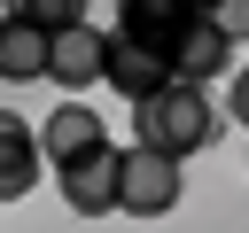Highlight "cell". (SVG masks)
Here are the masks:
<instances>
[{"mask_svg":"<svg viewBox=\"0 0 249 233\" xmlns=\"http://www.w3.org/2000/svg\"><path fill=\"white\" fill-rule=\"evenodd\" d=\"M210 132H218L210 93H202V85H179V78H171L156 101H140V109H132V148H156V155H171V163H179V155H195Z\"/></svg>","mask_w":249,"mask_h":233,"instance_id":"cell-1","label":"cell"},{"mask_svg":"<svg viewBox=\"0 0 249 233\" xmlns=\"http://www.w3.org/2000/svg\"><path fill=\"white\" fill-rule=\"evenodd\" d=\"M187 194V171L156 148H124V217H171Z\"/></svg>","mask_w":249,"mask_h":233,"instance_id":"cell-2","label":"cell"},{"mask_svg":"<svg viewBox=\"0 0 249 233\" xmlns=\"http://www.w3.org/2000/svg\"><path fill=\"white\" fill-rule=\"evenodd\" d=\"M54 179H62V202L78 217H117L124 210V155L117 148H101V155H86V163H70Z\"/></svg>","mask_w":249,"mask_h":233,"instance_id":"cell-3","label":"cell"},{"mask_svg":"<svg viewBox=\"0 0 249 233\" xmlns=\"http://www.w3.org/2000/svg\"><path fill=\"white\" fill-rule=\"evenodd\" d=\"M39 148H47V163H54V171H70V163H86V155H101V148H109V124H101L86 101H54V116L39 124Z\"/></svg>","mask_w":249,"mask_h":233,"instance_id":"cell-4","label":"cell"},{"mask_svg":"<svg viewBox=\"0 0 249 233\" xmlns=\"http://www.w3.org/2000/svg\"><path fill=\"white\" fill-rule=\"evenodd\" d=\"M187 23H195L187 0H124V8H117V31H124L132 47H148V54H163V62L179 54Z\"/></svg>","mask_w":249,"mask_h":233,"instance_id":"cell-5","label":"cell"},{"mask_svg":"<svg viewBox=\"0 0 249 233\" xmlns=\"http://www.w3.org/2000/svg\"><path fill=\"white\" fill-rule=\"evenodd\" d=\"M0 78L8 85H31V78H54V39L31 23V8H16L0 23Z\"/></svg>","mask_w":249,"mask_h":233,"instance_id":"cell-6","label":"cell"},{"mask_svg":"<svg viewBox=\"0 0 249 233\" xmlns=\"http://www.w3.org/2000/svg\"><path fill=\"white\" fill-rule=\"evenodd\" d=\"M226 62H233V39L218 31L210 8H195L187 39H179V54H171V78H179V85H210V78H226Z\"/></svg>","mask_w":249,"mask_h":233,"instance_id":"cell-7","label":"cell"},{"mask_svg":"<svg viewBox=\"0 0 249 233\" xmlns=\"http://www.w3.org/2000/svg\"><path fill=\"white\" fill-rule=\"evenodd\" d=\"M101 78L140 109V101H156V93L171 85V62H163V54H148V47H132L124 31H109V70H101Z\"/></svg>","mask_w":249,"mask_h":233,"instance_id":"cell-8","label":"cell"},{"mask_svg":"<svg viewBox=\"0 0 249 233\" xmlns=\"http://www.w3.org/2000/svg\"><path fill=\"white\" fill-rule=\"evenodd\" d=\"M101 70H109V31L78 23V31H62V39H54V85H62V93L93 85Z\"/></svg>","mask_w":249,"mask_h":233,"instance_id":"cell-9","label":"cell"},{"mask_svg":"<svg viewBox=\"0 0 249 233\" xmlns=\"http://www.w3.org/2000/svg\"><path fill=\"white\" fill-rule=\"evenodd\" d=\"M0 155H8V163H0V194H8V202H23V194H31V179H39V155H47V148L31 140V124H23V116H0Z\"/></svg>","mask_w":249,"mask_h":233,"instance_id":"cell-10","label":"cell"},{"mask_svg":"<svg viewBox=\"0 0 249 233\" xmlns=\"http://www.w3.org/2000/svg\"><path fill=\"white\" fill-rule=\"evenodd\" d=\"M210 16H218V31H226V39H249V0H218Z\"/></svg>","mask_w":249,"mask_h":233,"instance_id":"cell-11","label":"cell"},{"mask_svg":"<svg viewBox=\"0 0 249 233\" xmlns=\"http://www.w3.org/2000/svg\"><path fill=\"white\" fill-rule=\"evenodd\" d=\"M233 116H241V132H249V70L233 78Z\"/></svg>","mask_w":249,"mask_h":233,"instance_id":"cell-12","label":"cell"}]
</instances>
